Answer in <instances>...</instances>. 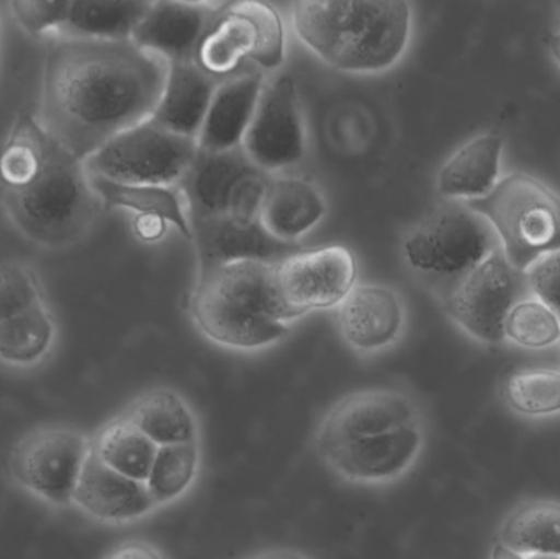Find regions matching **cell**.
<instances>
[{"mask_svg":"<svg viewBox=\"0 0 560 559\" xmlns=\"http://www.w3.org/2000/svg\"><path fill=\"white\" fill-rule=\"evenodd\" d=\"M325 213V197L312 180L271 174L259 220L275 238L299 245V240L312 232Z\"/></svg>","mask_w":560,"mask_h":559,"instance_id":"cell-22","label":"cell"},{"mask_svg":"<svg viewBox=\"0 0 560 559\" xmlns=\"http://www.w3.org/2000/svg\"><path fill=\"white\" fill-rule=\"evenodd\" d=\"M72 509L105 527H130L158 514L144 482L118 475L92 452L79 476Z\"/></svg>","mask_w":560,"mask_h":559,"instance_id":"cell-17","label":"cell"},{"mask_svg":"<svg viewBox=\"0 0 560 559\" xmlns=\"http://www.w3.org/2000/svg\"><path fill=\"white\" fill-rule=\"evenodd\" d=\"M505 338L529 350L555 347L560 341V318L536 299L520 301L506 318Z\"/></svg>","mask_w":560,"mask_h":559,"instance_id":"cell-33","label":"cell"},{"mask_svg":"<svg viewBox=\"0 0 560 559\" xmlns=\"http://www.w3.org/2000/svg\"><path fill=\"white\" fill-rule=\"evenodd\" d=\"M199 150L194 138L148 118L117 135L84 164L92 177L125 186H179Z\"/></svg>","mask_w":560,"mask_h":559,"instance_id":"cell-8","label":"cell"},{"mask_svg":"<svg viewBox=\"0 0 560 559\" xmlns=\"http://www.w3.org/2000/svg\"><path fill=\"white\" fill-rule=\"evenodd\" d=\"M285 59V28L278 10L269 3H229L210 26L196 53L203 72L225 81L249 65L275 72Z\"/></svg>","mask_w":560,"mask_h":559,"instance_id":"cell-7","label":"cell"},{"mask_svg":"<svg viewBox=\"0 0 560 559\" xmlns=\"http://www.w3.org/2000/svg\"><path fill=\"white\" fill-rule=\"evenodd\" d=\"M190 242L196 246L199 275L240 261H282L299 252V245L275 238L261 220L212 217L190 222Z\"/></svg>","mask_w":560,"mask_h":559,"instance_id":"cell-16","label":"cell"},{"mask_svg":"<svg viewBox=\"0 0 560 559\" xmlns=\"http://www.w3.org/2000/svg\"><path fill=\"white\" fill-rule=\"evenodd\" d=\"M52 39L35 115L69 153L85 161L151 118L163 94L167 61L131 42Z\"/></svg>","mask_w":560,"mask_h":559,"instance_id":"cell-1","label":"cell"},{"mask_svg":"<svg viewBox=\"0 0 560 559\" xmlns=\"http://www.w3.org/2000/svg\"><path fill=\"white\" fill-rule=\"evenodd\" d=\"M497 544L523 557L560 558V501L523 502L500 525Z\"/></svg>","mask_w":560,"mask_h":559,"instance_id":"cell-26","label":"cell"},{"mask_svg":"<svg viewBox=\"0 0 560 559\" xmlns=\"http://www.w3.org/2000/svg\"><path fill=\"white\" fill-rule=\"evenodd\" d=\"M190 317L207 340L238 353L268 350L290 331L271 263H232L197 276Z\"/></svg>","mask_w":560,"mask_h":559,"instance_id":"cell-4","label":"cell"},{"mask_svg":"<svg viewBox=\"0 0 560 559\" xmlns=\"http://www.w3.org/2000/svg\"><path fill=\"white\" fill-rule=\"evenodd\" d=\"M413 13L408 2L293 3L296 38L329 68L377 74L394 68L410 45Z\"/></svg>","mask_w":560,"mask_h":559,"instance_id":"cell-2","label":"cell"},{"mask_svg":"<svg viewBox=\"0 0 560 559\" xmlns=\"http://www.w3.org/2000/svg\"><path fill=\"white\" fill-rule=\"evenodd\" d=\"M466 203L493 226L503 255L520 272L560 249V197L536 177L510 174L492 193Z\"/></svg>","mask_w":560,"mask_h":559,"instance_id":"cell-5","label":"cell"},{"mask_svg":"<svg viewBox=\"0 0 560 559\" xmlns=\"http://www.w3.org/2000/svg\"><path fill=\"white\" fill-rule=\"evenodd\" d=\"M525 286V275L513 268L497 246L444 298V305L454 324L469 337L480 343H502L506 318Z\"/></svg>","mask_w":560,"mask_h":559,"instance_id":"cell-12","label":"cell"},{"mask_svg":"<svg viewBox=\"0 0 560 559\" xmlns=\"http://www.w3.org/2000/svg\"><path fill=\"white\" fill-rule=\"evenodd\" d=\"M424 420L420 404L397 387L354 391L323 412L313 432L316 455L352 440L381 435L408 423Z\"/></svg>","mask_w":560,"mask_h":559,"instance_id":"cell-15","label":"cell"},{"mask_svg":"<svg viewBox=\"0 0 560 559\" xmlns=\"http://www.w3.org/2000/svg\"><path fill=\"white\" fill-rule=\"evenodd\" d=\"M92 453L118 475L147 482L158 446L124 414L101 427L91 436Z\"/></svg>","mask_w":560,"mask_h":559,"instance_id":"cell-28","label":"cell"},{"mask_svg":"<svg viewBox=\"0 0 560 559\" xmlns=\"http://www.w3.org/2000/svg\"><path fill=\"white\" fill-rule=\"evenodd\" d=\"M506 406L523 417H541L560 414V371L523 370L512 374L503 384Z\"/></svg>","mask_w":560,"mask_h":559,"instance_id":"cell-31","label":"cell"},{"mask_svg":"<svg viewBox=\"0 0 560 559\" xmlns=\"http://www.w3.org/2000/svg\"><path fill=\"white\" fill-rule=\"evenodd\" d=\"M242 148L268 174L295 166L303 160L306 131L292 75L278 74L266 81Z\"/></svg>","mask_w":560,"mask_h":559,"instance_id":"cell-14","label":"cell"},{"mask_svg":"<svg viewBox=\"0 0 560 559\" xmlns=\"http://www.w3.org/2000/svg\"><path fill=\"white\" fill-rule=\"evenodd\" d=\"M427 449L424 420L400 429L352 440L318 453L319 462L351 488L384 491L413 473Z\"/></svg>","mask_w":560,"mask_h":559,"instance_id":"cell-11","label":"cell"},{"mask_svg":"<svg viewBox=\"0 0 560 559\" xmlns=\"http://www.w3.org/2000/svg\"><path fill=\"white\" fill-rule=\"evenodd\" d=\"M342 340L362 357L384 353L397 343L405 311L397 292L382 284H355L336 307Z\"/></svg>","mask_w":560,"mask_h":559,"instance_id":"cell-18","label":"cell"},{"mask_svg":"<svg viewBox=\"0 0 560 559\" xmlns=\"http://www.w3.org/2000/svg\"><path fill=\"white\" fill-rule=\"evenodd\" d=\"M243 559H313L303 551L293 548H268V550L256 551Z\"/></svg>","mask_w":560,"mask_h":559,"instance_id":"cell-38","label":"cell"},{"mask_svg":"<svg viewBox=\"0 0 560 559\" xmlns=\"http://www.w3.org/2000/svg\"><path fill=\"white\" fill-rule=\"evenodd\" d=\"M548 48L552 58L560 66V32L551 33L548 38Z\"/></svg>","mask_w":560,"mask_h":559,"instance_id":"cell-40","label":"cell"},{"mask_svg":"<svg viewBox=\"0 0 560 559\" xmlns=\"http://www.w3.org/2000/svg\"><path fill=\"white\" fill-rule=\"evenodd\" d=\"M153 2L78 0L71 2L68 23L59 36L95 42H131L135 30Z\"/></svg>","mask_w":560,"mask_h":559,"instance_id":"cell-27","label":"cell"},{"mask_svg":"<svg viewBox=\"0 0 560 559\" xmlns=\"http://www.w3.org/2000/svg\"><path fill=\"white\" fill-rule=\"evenodd\" d=\"M91 176V174H89ZM92 186L108 209L130 210L135 216H154L166 220L170 226L186 240H192L186 202L177 186H125L92 177Z\"/></svg>","mask_w":560,"mask_h":559,"instance_id":"cell-29","label":"cell"},{"mask_svg":"<svg viewBox=\"0 0 560 559\" xmlns=\"http://www.w3.org/2000/svg\"><path fill=\"white\" fill-rule=\"evenodd\" d=\"M271 174L259 170L243 148L222 153L199 150L179 190L189 223L212 217L259 219Z\"/></svg>","mask_w":560,"mask_h":559,"instance_id":"cell-10","label":"cell"},{"mask_svg":"<svg viewBox=\"0 0 560 559\" xmlns=\"http://www.w3.org/2000/svg\"><path fill=\"white\" fill-rule=\"evenodd\" d=\"M0 203L12 225L46 249L69 248L84 238L104 207L84 161L51 137L35 167L0 189Z\"/></svg>","mask_w":560,"mask_h":559,"instance_id":"cell-3","label":"cell"},{"mask_svg":"<svg viewBox=\"0 0 560 559\" xmlns=\"http://www.w3.org/2000/svg\"><path fill=\"white\" fill-rule=\"evenodd\" d=\"M490 559H560L558 557H523V555L515 554V551L509 550V548L502 547L500 544H495L490 551Z\"/></svg>","mask_w":560,"mask_h":559,"instance_id":"cell-39","label":"cell"},{"mask_svg":"<svg viewBox=\"0 0 560 559\" xmlns=\"http://www.w3.org/2000/svg\"><path fill=\"white\" fill-rule=\"evenodd\" d=\"M121 414L158 449L202 443L199 414L190 400L174 387H151L138 394Z\"/></svg>","mask_w":560,"mask_h":559,"instance_id":"cell-23","label":"cell"},{"mask_svg":"<svg viewBox=\"0 0 560 559\" xmlns=\"http://www.w3.org/2000/svg\"><path fill=\"white\" fill-rule=\"evenodd\" d=\"M43 304L48 302L36 269L25 259H0V324Z\"/></svg>","mask_w":560,"mask_h":559,"instance_id":"cell-32","label":"cell"},{"mask_svg":"<svg viewBox=\"0 0 560 559\" xmlns=\"http://www.w3.org/2000/svg\"><path fill=\"white\" fill-rule=\"evenodd\" d=\"M503 138L483 133L459 148L438 173V193L454 202H472L499 184Z\"/></svg>","mask_w":560,"mask_h":559,"instance_id":"cell-24","label":"cell"},{"mask_svg":"<svg viewBox=\"0 0 560 559\" xmlns=\"http://www.w3.org/2000/svg\"><path fill=\"white\" fill-rule=\"evenodd\" d=\"M91 452V436L82 430L42 426L13 445L7 468L10 479L26 494L49 508L68 511Z\"/></svg>","mask_w":560,"mask_h":559,"instance_id":"cell-9","label":"cell"},{"mask_svg":"<svg viewBox=\"0 0 560 559\" xmlns=\"http://www.w3.org/2000/svg\"><path fill=\"white\" fill-rule=\"evenodd\" d=\"M104 559H170L163 548L144 538H128L115 545Z\"/></svg>","mask_w":560,"mask_h":559,"instance_id":"cell-36","label":"cell"},{"mask_svg":"<svg viewBox=\"0 0 560 559\" xmlns=\"http://www.w3.org/2000/svg\"><path fill=\"white\" fill-rule=\"evenodd\" d=\"M358 265L342 245L296 252L275 265V286L285 321L336 308L352 291Z\"/></svg>","mask_w":560,"mask_h":559,"instance_id":"cell-13","label":"cell"},{"mask_svg":"<svg viewBox=\"0 0 560 559\" xmlns=\"http://www.w3.org/2000/svg\"><path fill=\"white\" fill-rule=\"evenodd\" d=\"M229 3L153 2L131 36L143 51L167 62L192 61L203 36Z\"/></svg>","mask_w":560,"mask_h":559,"instance_id":"cell-19","label":"cell"},{"mask_svg":"<svg viewBox=\"0 0 560 559\" xmlns=\"http://www.w3.org/2000/svg\"><path fill=\"white\" fill-rule=\"evenodd\" d=\"M486 219L467 203H443L423 217L404 240L408 268L444 298L495 249Z\"/></svg>","mask_w":560,"mask_h":559,"instance_id":"cell-6","label":"cell"},{"mask_svg":"<svg viewBox=\"0 0 560 559\" xmlns=\"http://www.w3.org/2000/svg\"><path fill=\"white\" fill-rule=\"evenodd\" d=\"M220 82L203 72L196 59L167 62L163 94L151 120L173 133L197 140Z\"/></svg>","mask_w":560,"mask_h":559,"instance_id":"cell-21","label":"cell"},{"mask_svg":"<svg viewBox=\"0 0 560 559\" xmlns=\"http://www.w3.org/2000/svg\"><path fill=\"white\" fill-rule=\"evenodd\" d=\"M10 15L16 25L32 36L61 35L68 23L71 2H56V0H15L9 3Z\"/></svg>","mask_w":560,"mask_h":559,"instance_id":"cell-34","label":"cell"},{"mask_svg":"<svg viewBox=\"0 0 560 559\" xmlns=\"http://www.w3.org/2000/svg\"><path fill=\"white\" fill-rule=\"evenodd\" d=\"M266 81L265 72L249 68L220 82L197 138L200 150L222 153L242 148Z\"/></svg>","mask_w":560,"mask_h":559,"instance_id":"cell-20","label":"cell"},{"mask_svg":"<svg viewBox=\"0 0 560 559\" xmlns=\"http://www.w3.org/2000/svg\"><path fill=\"white\" fill-rule=\"evenodd\" d=\"M523 275L536 301L542 302L560 318V249L536 259Z\"/></svg>","mask_w":560,"mask_h":559,"instance_id":"cell-35","label":"cell"},{"mask_svg":"<svg viewBox=\"0 0 560 559\" xmlns=\"http://www.w3.org/2000/svg\"><path fill=\"white\" fill-rule=\"evenodd\" d=\"M202 471V443L158 449L150 476L144 482L158 512L186 501L199 486Z\"/></svg>","mask_w":560,"mask_h":559,"instance_id":"cell-30","label":"cell"},{"mask_svg":"<svg viewBox=\"0 0 560 559\" xmlns=\"http://www.w3.org/2000/svg\"><path fill=\"white\" fill-rule=\"evenodd\" d=\"M170 232V223L154 216H135L133 233L144 243L161 242Z\"/></svg>","mask_w":560,"mask_h":559,"instance_id":"cell-37","label":"cell"},{"mask_svg":"<svg viewBox=\"0 0 560 559\" xmlns=\"http://www.w3.org/2000/svg\"><path fill=\"white\" fill-rule=\"evenodd\" d=\"M58 343V322L48 304L0 324V368L13 373L38 370Z\"/></svg>","mask_w":560,"mask_h":559,"instance_id":"cell-25","label":"cell"}]
</instances>
